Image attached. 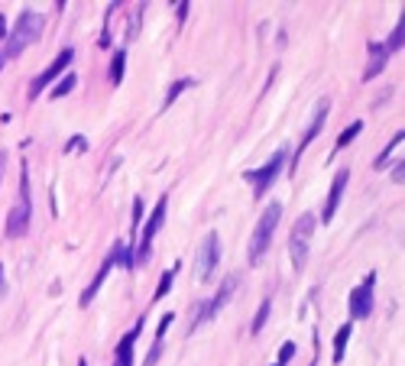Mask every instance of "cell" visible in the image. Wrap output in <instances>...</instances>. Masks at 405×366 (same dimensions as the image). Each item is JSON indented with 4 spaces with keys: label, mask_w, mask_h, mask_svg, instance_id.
<instances>
[{
    "label": "cell",
    "mask_w": 405,
    "mask_h": 366,
    "mask_svg": "<svg viewBox=\"0 0 405 366\" xmlns=\"http://www.w3.org/2000/svg\"><path fill=\"white\" fill-rule=\"evenodd\" d=\"M43 26L46 20L39 17V13H33V10H23L17 20H13V29L7 33V46H4V62L7 59H20L26 49L33 43H39V36H43Z\"/></svg>",
    "instance_id": "obj_1"
},
{
    "label": "cell",
    "mask_w": 405,
    "mask_h": 366,
    "mask_svg": "<svg viewBox=\"0 0 405 366\" xmlns=\"http://www.w3.org/2000/svg\"><path fill=\"white\" fill-rule=\"evenodd\" d=\"M29 221H33V195H29V165H20V198L17 205L10 208L7 214V237H23L26 230H29Z\"/></svg>",
    "instance_id": "obj_2"
},
{
    "label": "cell",
    "mask_w": 405,
    "mask_h": 366,
    "mask_svg": "<svg viewBox=\"0 0 405 366\" xmlns=\"http://www.w3.org/2000/svg\"><path fill=\"white\" fill-rule=\"evenodd\" d=\"M279 221H282V205H279V201H270V208H266V211L260 214V221H256L253 237H250V253H246V256H250V266H256L263 256H266Z\"/></svg>",
    "instance_id": "obj_3"
},
{
    "label": "cell",
    "mask_w": 405,
    "mask_h": 366,
    "mask_svg": "<svg viewBox=\"0 0 405 366\" xmlns=\"http://www.w3.org/2000/svg\"><path fill=\"white\" fill-rule=\"evenodd\" d=\"M286 162H288V149L282 146V149H276V153L270 156V162H263L260 169H246L244 172V179L253 185V198H256V201H263V198H266V191L276 185V179L282 175V169H286Z\"/></svg>",
    "instance_id": "obj_4"
},
{
    "label": "cell",
    "mask_w": 405,
    "mask_h": 366,
    "mask_svg": "<svg viewBox=\"0 0 405 366\" xmlns=\"http://www.w3.org/2000/svg\"><path fill=\"white\" fill-rule=\"evenodd\" d=\"M314 224H318V217L308 211V214H302V217H298L296 227H292V233H288V256H292V266H296V273H302L305 263H308V250H312Z\"/></svg>",
    "instance_id": "obj_5"
},
{
    "label": "cell",
    "mask_w": 405,
    "mask_h": 366,
    "mask_svg": "<svg viewBox=\"0 0 405 366\" xmlns=\"http://www.w3.org/2000/svg\"><path fill=\"white\" fill-rule=\"evenodd\" d=\"M328 117H331V97H321L318 104H314V117H312V123L305 127V133H302V140H298V146H296V153L288 156V162H286V169L296 175V169H298V159L305 156V149L318 140V133L324 130V123H328Z\"/></svg>",
    "instance_id": "obj_6"
},
{
    "label": "cell",
    "mask_w": 405,
    "mask_h": 366,
    "mask_svg": "<svg viewBox=\"0 0 405 366\" xmlns=\"http://www.w3.org/2000/svg\"><path fill=\"white\" fill-rule=\"evenodd\" d=\"M237 276H227V279L220 282V289H218V295H211L208 298V301H198V305H194V318H192V327H188V334L192 331H198V327H201L204 321H211V318H218V311L224 305H227L230 298H234V292H237Z\"/></svg>",
    "instance_id": "obj_7"
},
{
    "label": "cell",
    "mask_w": 405,
    "mask_h": 366,
    "mask_svg": "<svg viewBox=\"0 0 405 366\" xmlns=\"http://www.w3.org/2000/svg\"><path fill=\"white\" fill-rule=\"evenodd\" d=\"M166 214H169V195H162L159 201H156V208L150 211V217H146L143 224V237H140V247L133 250V266L146 263L150 259V250H152V237L162 230V224H166Z\"/></svg>",
    "instance_id": "obj_8"
},
{
    "label": "cell",
    "mask_w": 405,
    "mask_h": 366,
    "mask_svg": "<svg viewBox=\"0 0 405 366\" xmlns=\"http://www.w3.org/2000/svg\"><path fill=\"white\" fill-rule=\"evenodd\" d=\"M72 62H75V49H72V46H65V49H62L59 55H55V59H52L49 65H46V69L33 78V85H29V91H26V97H29V101H36V97H39V94L46 91V88L55 85V81H59V78L65 75Z\"/></svg>",
    "instance_id": "obj_9"
},
{
    "label": "cell",
    "mask_w": 405,
    "mask_h": 366,
    "mask_svg": "<svg viewBox=\"0 0 405 366\" xmlns=\"http://www.w3.org/2000/svg\"><path fill=\"white\" fill-rule=\"evenodd\" d=\"M373 305H376V273H366L360 285L347 295V315L350 321H363L373 315Z\"/></svg>",
    "instance_id": "obj_10"
},
{
    "label": "cell",
    "mask_w": 405,
    "mask_h": 366,
    "mask_svg": "<svg viewBox=\"0 0 405 366\" xmlns=\"http://www.w3.org/2000/svg\"><path fill=\"white\" fill-rule=\"evenodd\" d=\"M218 263H220V237L211 230V233H204V240L194 250V276H198V282H211L214 273H218Z\"/></svg>",
    "instance_id": "obj_11"
},
{
    "label": "cell",
    "mask_w": 405,
    "mask_h": 366,
    "mask_svg": "<svg viewBox=\"0 0 405 366\" xmlns=\"http://www.w3.org/2000/svg\"><path fill=\"white\" fill-rule=\"evenodd\" d=\"M347 185H350V169H338V175H334V182H331L328 201H324V208H321V224L334 221V214H338V205H340V198H344Z\"/></svg>",
    "instance_id": "obj_12"
},
{
    "label": "cell",
    "mask_w": 405,
    "mask_h": 366,
    "mask_svg": "<svg viewBox=\"0 0 405 366\" xmlns=\"http://www.w3.org/2000/svg\"><path fill=\"white\" fill-rule=\"evenodd\" d=\"M143 327H146V321H143V318H136L133 327H130V331L117 341V350H114V366H133V347H136V341H140Z\"/></svg>",
    "instance_id": "obj_13"
},
{
    "label": "cell",
    "mask_w": 405,
    "mask_h": 366,
    "mask_svg": "<svg viewBox=\"0 0 405 366\" xmlns=\"http://www.w3.org/2000/svg\"><path fill=\"white\" fill-rule=\"evenodd\" d=\"M386 62H389V55H386V49H383V43H370V65L363 72V81H373V78L386 69Z\"/></svg>",
    "instance_id": "obj_14"
},
{
    "label": "cell",
    "mask_w": 405,
    "mask_h": 366,
    "mask_svg": "<svg viewBox=\"0 0 405 366\" xmlns=\"http://www.w3.org/2000/svg\"><path fill=\"white\" fill-rule=\"evenodd\" d=\"M350 337H354V321H347V324H340L338 327V334H334V366L338 363H344V350H347V344H350Z\"/></svg>",
    "instance_id": "obj_15"
},
{
    "label": "cell",
    "mask_w": 405,
    "mask_h": 366,
    "mask_svg": "<svg viewBox=\"0 0 405 366\" xmlns=\"http://www.w3.org/2000/svg\"><path fill=\"white\" fill-rule=\"evenodd\" d=\"M402 46H405V13H399V23L392 26V33L383 43V49H386V55H396V52H402Z\"/></svg>",
    "instance_id": "obj_16"
},
{
    "label": "cell",
    "mask_w": 405,
    "mask_h": 366,
    "mask_svg": "<svg viewBox=\"0 0 405 366\" xmlns=\"http://www.w3.org/2000/svg\"><path fill=\"white\" fill-rule=\"evenodd\" d=\"M405 143V130H399V133H392V140H389V146L386 149H383L380 156H376V159H373V169H386L389 165V159H392V153H396L399 146Z\"/></svg>",
    "instance_id": "obj_17"
},
{
    "label": "cell",
    "mask_w": 405,
    "mask_h": 366,
    "mask_svg": "<svg viewBox=\"0 0 405 366\" xmlns=\"http://www.w3.org/2000/svg\"><path fill=\"white\" fill-rule=\"evenodd\" d=\"M188 88H194V78H178V81H172L169 91H166V97H162V111H169L172 104L178 101V94H185Z\"/></svg>",
    "instance_id": "obj_18"
},
{
    "label": "cell",
    "mask_w": 405,
    "mask_h": 366,
    "mask_svg": "<svg viewBox=\"0 0 405 366\" xmlns=\"http://www.w3.org/2000/svg\"><path fill=\"white\" fill-rule=\"evenodd\" d=\"M360 133H363V120H350V127H344V130H340L338 143H334V153H340L344 146H350L357 137H360ZM334 153H331V156H334Z\"/></svg>",
    "instance_id": "obj_19"
},
{
    "label": "cell",
    "mask_w": 405,
    "mask_h": 366,
    "mask_svg": "<svg viewBox=\"0 0 405 366\" xmlns=\"http://www.w3.org/2000/svg\"><path fill=\"white\" fill-rule=\"evenodd\" d=\"M178 266H182V263L169 266V269L162 273L159 285H156V292H152V301H159V298H166V295H169V289H172V279H175V276H178Z\"/></svg>",
    "instance_id": "obj_20"
},
{
    "label": "cell",
    "mask_w": 405,
    "mask_h": 366,
    "mask_svg": "<svg viewBox=\"0 0 405 366\" xmlns=\"http://www.w3.org/2000/svg\"><path fill=\"white\" fill-rule=\"evenodd\" d=\"M124 69H127V52L117 49L114 59H110V85H120V81H124Z\"/></svg>",
    "instance_id": "obj_21"
},
{
    "label": "cell",
    "mask_w": 405,
    "mask_h": 366,
    "mask_svg": "<svg viewBox=\"0 0 405 366\" xmlns=\"http://www.w3.org/2000/svg\"><path fill=\"white\" fill-rule=\"evenodd\" d=\"M75 85H78V78L72 75V72H65V75H62L59 81H55V88L49 91V97H55V101H59V97H65V94L75 91Z\"/></svg>",
    "instance_id": "obj_22"
},
{
    "label": "cell",
    "mask_w": 405,
    "mask_h": 366,
    "mask_svg": "<svg viewBox=\"0 0 405 366\" xmlns=\"http://www.w3.org/2000/svg\"><path fill=\"white\" fill-rule=\"evenodd\" d=\"M270 315H272V298H263V301H260V311H256L253 324H250V334H260L263 327H266V321H270Z\"/></svg>",
    "instance_id": "obj_23"
},
{
    "label": "cell",
    "mask_w": 405,
    "mask_h": 366,
    "mask_svg": "<svg viewBox=\"0 0 405 366\" xmlns=\"http://www.w3.org/2000/svg\"><path fill=\"white\" fill-rule=\"evenodd\" d=\"M172 324H175V315H172V311H166V315H162V321H159V327H156V341H166V334H169Z\"/></svg>",
    "instance_id": "obj_24"
},
{
    "label": "cell",
    "mask_w": 405,
    "mask_h": 366,
    "mask_svg": "<svg viewBox=\"0 0 405 366\" xmlns=\"http://www.w3.org/2000/svg\"><path fill=\"white\" fill-rule=\"evenodd\" d=\"M159 357H162V341H152L150 353H146V360H143V366H156V363H159Z\"/></svg>",
    "instance_id": "obj_25"
},
{
    "label": "cell",
    "mask_w": 405,
    "mask_h": 366,
    "mask_svg": "<svg viewBox=\"0 0 405 366\" xmlns=\"http://www.w3.org/2000/svg\"><path fill=\"white\" fill-rule=\"evenodd\" d=\"M296 344H292V341H286V344H282V347H279V363H282V366H288V360H292V357H296Z\"/></svg>",
    "instance_id": "obj_26"
},
{
    "label": "cell",
    "mask_w": 405,
    "mask_h": 366,
    "mask_svg": "<svg viewBox=\"0 0 405 366\" xmlns=\"http://www.w3.org/2000/svg\"><path fill=\"white\" fill-rule=\"evenodd\" d=\"M143 217H146V205H143V198L136 195L133 198V230L140 227V221H143Z\"/></svg>",
    "instance_id": "obj_27"
},
{
    "label": "cell",
    "mask_w": 405,
    "mask_h": 366,
    "mask_svg": "<svg viewBox=\"0 0 405 366\" xmlns=\"http://www.w3.org/2000/svg\"><path fill=\"white\" fill-rule=\"evenodd\" d=\"M402 179H405V162L396 159V165H392V182H396V185H402Z\"/></svg>",
    "instance_id": "obj_28"
},
{
    "label": "cell",
    "mask_w": 405,
    "mask_h": 366,
    "mask_svg": "<svg viewBox=\"0 0 405 366\" xmlns=\"http://www.w3.org/2000/svg\"><path fill=\"white\" fill-rule=\"evenodd\" d=\"M85 137H72V140H68V146H65V153H72V149H85Z\"/></svg>",
    "instance_id": "obj_29"
},
{
    "label": "cell",
    "mask_w": 405,
    "mask_h": 366,
    "mask_svg": "<svg viewBox=\"0 0 405 366\" xmlns=\"http://www.w3.org/2000/svg\"><path fill=\"white\" fill-rule=\"evenodd\" d=\"M175 17H178V23H185V17H188V4H185V0H178V4H175Z\"/></svg>",
    "instance_id": "obj_30"
},
{
    "label": "cell",
    "mask_w": 405,
    "mask_h": 366,
    "mask_svg": "<svg viewBox=\"0 0 405 366\" xmlns=\"http://www.w3.org/2000/svg\"><path fill=\"white\" fill-rule=\"evenodd\" d=\"M0 39H7V17L0 13Z\"/></svg>",
    "instance_id": "obj_31"
},
{
    "label": "cell",
    "mask_w": 405,
    "mask_h": 366,
    "mask_svg": "<svg viewBox=\"0 0 405 366\" xmlns=\"http://www.w3.org/2000/svg\"><path fill=\"white\" fill-rule=\"evenodd\" d=\"M4 162H7V153L0 149V179H4Z\"/></svg>",
    "instance_id": "obj_32"
},
{
    "label": "cell",
    "mask_w": 405,
    "mask_h": 366,
    "mask_svg": "<svg viewBox=\"0 0 405 366\" xmlns=\"http://www.w3.org/2000/svg\"><path fill=\"white\" fill-rule=\"evenodd\" d=\"M4 289H7V282H0V298H4Z\"/></svg>",
    "instance_id": "obj_33"
},
{
    "label": "cell",
    "mask_w": 405,
    "mask_h": 366,
    "mask_svg": "<svg viewBox=\"0 0 405 366\" xmlns=\"http://www.w3.org/2000/svg\"><path fill=\"white\" fill-rule=\"evenodd\" d=\"M0 282H4V266H0Z\"/></svg>",
    "instance_id": "obj_34"
},
{
    "label": "cell",
    "mask_w": 405,
    "mask_h": 366,
    "mask_svg": "<svg viewBox=\"0 0 405 366\" xmlns=\"http://www.w3.org/2000/svg\"><path fill=\"white\" fill-rule=\"evenodd\" d=\"M78 366H88V363H85V360H78Z\"/></svg>",
    "instance_id": "obj_35"
},
{
    "label": "cell",
    "mask_w": 405,
    "mask_h": 366,
    "mask_svg": "<svg viewBox=\"0 0 405 366\" xmlns=\"http://www.w3.org/2000/svg\"><path fill=\"white\" fill-rule=\"evenodd\" d=\"M0 69H4V55H0Z\"/></svg>",
    "instance_id": "obj_36"
},
{
    "label": "cell",
    "mask_w": 405,
    "mask_h": 366,
    "mask_svg": "<svg viewBox=\"0 0 405 366\" xmlns=\"http://www.w3.org/2000/svg\"><path fill=\"white\" fill-rule=\"evenodd\" d=\"M272 366H282V363H272Z\"/></svg>",
    "instance_id": "obj_37"
}]
</instances>
